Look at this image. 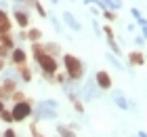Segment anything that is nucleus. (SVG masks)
<instances>
[{
    "mask_svg": "<svg viewBox=\"0 0 147 137\" xmlns=\"http://www.w3.org/2000/svg\"><path fill=\"white\" fill-rule=\"evenodd\" d=\"M63 63H65V76H67L69 80H80L84 76V63L80 61L78 57H74V55H65L63 57Z\"/></svg>",
    "mask_w": 147,
    "mask_h": 137,
    "instance_id": "1",
    "label": "nucleus"
},
{
    "mask_svg": "<svg viewBox=\"0 0 147 137\" xmlns=\"http://www.w3.org/2000/svg\"><path fill=\"white\" fill-rule=\"evenodd\" d=\"M11 114H13V120H15V122H21L25 118H30V116H32V104H30L28 99L17 101V104H13Z\"/></svg>",
    "mask_w": 147,
    "mask_h": 137,
    "instance_id": "2",
    "label": "nucleus"
},
{
    "mask_svg": "<svg viewBox=\"0 0 147 137\" xmlns=\"http://www.w3.org/2000/svg\"><path fill=\"white\" fill-rule=\"evenodd\" d=\"M34 59H36V63L42 67L44 74H57V59L51 57L49 53H38V55H34Z\"/></svg>",
    "mask_w": 147,
    "mask_h": 137,
    "instance_id": "3",
    "label": "nucleus"
},
{
    "mask_svg": "<svg viewBox=\"0 0 147 137\" xmlns=\"http://www.w3.org/2000/svg\"><path fill=\"white\" fill-rule=\"evenodd\" d=\"M99 95H101V89L95 85V78H88L82 85V99L84 101H92V99H97Z\"/></svg>",
    "mask_w": 147,
    "mask_h": 137,
    "instance_id": "4",
    "label": "nucleus"
},
{
    "mask_svg": "<svg viewBox=\"0 0 147 137\" xmlns=\"http://www.w3.org/2000/svg\"><path fill=\"white\" fill-rule=\"evenodd\" d=\"M95 85L101 89V91H107V89H111V76H109V72H105V70H101V72H97L95 74Z\"/></svg>",
    "mask_w": 147,
    "mask_h": 137,
    "instance_id": "5",
    "label": "nucleus"
},
{
    "mask_svg": "<svg viewBox=\"0 0 147 137\" xmlns=\"http://www.w3.org/2000/svg\"><path fill=\"white\" fill-rule=\"evenodd\" d=\"M36 116H38L36 120H55V118H57V110H53V108H49V106L40 104V106L36 108Z\"/></svg>",
    "mask_w": 147,
    "mask_h": 137,
    "instance_id": "6",
    "label": "nucleus"
},
{
    "mask_svg": "<svg viewBox=\"0 0 147 137\" xmlns=\"http://www.w3.org/2000/svg\"><path fill=\"white\" fill-rule=\"evenodd\" d=\"M11 61H13V65H23L25 61H28V53H25L21 46H13V51H11Z\"/></svg>",
    "mask_w": 147,
    "mask_h": 137,
    "instance_id": "7",
    "label": "nucleus"
},
{
    "mask_svg": "<svg viewBox=\"0 0 147 137\" xmlns=\"http://www.w3.org/2000/svg\"><path fill=\"white\" fill-rule=\"evenodd\" d=\"M13 17H15V23H17L19 27H28V25H30V13H28V11L15 9V11H13Z\"/></svg>",
    "mask_w": 147,
    "mask_h": 137,
    "instance_id": "8",
    "label": "nucleus"
},
{
    "mask_svg": "<svg viewBox=\"0 0 147 137\" xmlns=\"http://www.w3.org/2000/svg\"><path fill=\"white\" fill-rule=\"evenodd\" d=\"M0 89H2V99L9 97V95H13L17 91V78L15 80H13V78H4V82L0 85Z\"/></svg>",
    "mask_w": 147,
    "mask_h": 137,
    "instance_id": "9",
    "label": "nucleus"
},
{
    "mask_svg": "<svg viewBox=\"0 0 147 137\" xmlns=\"http://www.w3.org/2000/svg\"><path fill=\"white\" fill-rule=\"evenodd\" d=\"M128 61H130V65L141 67V65L145 63V55H143V51H132V53L128 55Z\"/></svg>",
    "mask_w": 147,
    "mask_h": 137,
    "instance_id": "10",
    "label": "nucleus"
},
{
    "mask_svg": "<svg viewBox=\"0 0 147 137\" xmlns=\"http://www.w3.org/2000/svg\"><path fill=\"white\" fill-rule=\"evenodd\" d=\"M63 21H65V23H67V25L71 27V30H74V32H80V30H82V25H80V23H78V19H76V17H74V15H71V13H69V11H65V13H63Z\"/></svg>",
    "mask_w": 147,
    "mask_h": 137,
    "instance_id": "11",
    "label": "nucleus"
},
{
    "mask_svg": "<svg viewBox=\"0 0 147 137\" xmlns=\"http://www.w3.org/2000/svg\"><path fill=\"white\" fill-rule=\"evenodd\" d=\"M113 104H116L118 108H122V110H128V108H130V106H128V101H126V97L122 95V91H120V89H118L116 93H113Z\"/></svg>",
    "mask_w": 147,
    "mask_h": 137,
    "instance_id": "12",
    "label": "nucleus"
},
{
    "mask_svg": "<svg viewBox=\"0 0 147 137\" xmlns=\"http://www.w3.org/2000/svg\"><path fill=\"white\" fill-rule=\"evenodd\" d=\"M11 30V19L6 17V13L0 9V34H6Z\"/></svg>",
    "mask_w": 147,
    "mask_h": 137,
    "instance_id": "13",
    "label": "nucleus"
},
{
    "mask_svg": "<svg viewBox=\"0 0 147 137\" xmlns=\"http://www.w3.org/2000/svg\"><path fill=\"white\" fill-rule=\"evenodd\" d=\"M42 46H44V53H49L51 57L59 55V51H61V46H59L57 42H46V44H42Z\"/></svg>",
    "mask_w": 147,
    "mask_h": 137,
    "instance_id": "14",
    "label": "nucleus"
},
{
    "mask_svg": "<svg viewBox=\"0 0 147 137\" xmlns=\"http://www.w3.org/2000/svg\"><path fill=\"white\" fill-rule=\"evenodd\" d=\"M25 38L32 40V42H38V40L42 38V30H38V27H32L30 32H25Z\"/></svg>",
    "mask_w": 147,
    "mask_h": 137,
    "instance_id": "15",
    "label": "nucleus"
},
{
    "mask_svg": "<svg viewBox=\"0 0 147 137\" xmlns=\"http://www.w3.org/2000/svg\"><path fill=\"white\" fill-rule=\"evenodd\" d=\"M17 70H19V74H21V80H23V82H30V80H32V72H30V67L25 65V63L19 65Z\"/></svg>",
    "mask_w": 147,
    "mask_h": 137,
    "instance_id": "16",
    "label": "nucleus"
},
{
    "mask_svg": "<svg viewBox=\"0 0 147 137\" xmlns=\"http://www.w3.org/2000/svg\"><path fill=\"white\" fill-rule=\"evenodd\" d=\"M57 133H59V137H76V133H74L71 129L63 127V125H59V127H57Z\"/></svg>",
    "mask_w": 147,
    "mask_h": 137,
    "instance_id": "17",
    "label": "nucleus"
},
{
    "mask_svg": "<svg viewBox=\"0 0 147 137\" xmlns=\"http://www.w3.org/2000/svg\"><path fill=\"white\" fill-rule=\"evenodd\" d=\"M0 118H2L4 122H15V120H13V114H11V110H2V112H0Z\"/></svg>",
    "mask_w": 147,
    "mask_h": 137,
    "instance_id": "18",
    "label": "nucleus"
},
{
    "mask_svg": "<svg viewBox=\"0 0 147 137\" xmlns=\"http://www.w3.org/2000/svg\"><path fill=\"white\" fill-rule=\"evenodd\" d=\"M107 61H109V63H111L113 67H116V70H124V65L120 63V61H118L116 57H113V55H107Z\"/></svg>",
    "mask_w": 147,
    "mask_h": 137,
    "instance_id": "19",
    "label": "nucleus"
},
{
    "mask_svg": "<svg viewBox=\"0 0 147 137\" xmlns=\"http://www.w3.org/2000/svg\"><path fill=\"white\" fill-rule=\"evenodd\" d=\"M46 17H49V21L53 23V27H55L57 32H61V23L57 21V17H55V15H46Z\"/></svg>",
    "mask_w": 147,
    "mask_h": 137,
    "instance_id": "20",
    "label": "nucleus"
},
{
    "mask_svg": "<svg viewBox=\"0 0 147 137\" xmlns=\"http://www.w3.org/2000/svg\"><path fill=\"white\" fill-rule=\"evenodd\" d=\"M103 15H105V19H107V21H116V11H107V9H105L103 11Z\"/></svg>",
    "mask_w": 147,
    "mask_h": 137,
    "instance_id": "21",
    "label": "nucleus"
},
{
    "mask_svg": "<svg viewBox=\"0 0 147 137\" xmlns=\"http://www.w3.org/2000/svg\"><path fill=\"white\" fill-rule=\"evenodd\" d=\"M34 9L38 11V15H40V17H46V11H44V6H42V4H40V2H38V0H36V2H34Z\"/></svg>",
    "mask_w": 147,
    "mask_h": 137,
    "instance_id": "22",
    "label": "nucleus"
},
{
    "mask_svg": "<svg viewBox=\"0 0 147 137\" xmlns=\"http://www.w3.org/2000/svg\"><path fill=\"white\" fill-rule=\"evenodd\" d=\"M11 97H13V101H15V104H17V101H23V99H25V95H23L21 91H15V93L11 95Z\"/></svg>",
    "mask_w": 147,
    "mask_h": 137,
    "instance_id": "23",
    "label": "nucleus"
},
{
    "mask_svg": "<svg viewBox=\"0 0 147 137\" xmlns=\"http://www.w3.org/2000/svg\"><path fill=\"white\" fill-rule=\"evenodd\" d=\"M32 53H34V55L44 53V46H42V44H38V42H34V44H32Z\"/></svg>",
    "mask_w": 147,
    "mask_h": 137,
    "instance_id": "24",
    "label": "nucleus"
},
{
    "mask_svg": "<svg viewBox=\"0 0 147 137\" xmlns=\"http://www.w3.org/2000/svg\"><path fill=\"white\" fill-rule=\"evenodd\" d=\"M42 104H44V106H49V108H53V110H57V108H59V104H57L55 99H44Z\"/></svg>",
    "mask_w": 147,
    "mask_h": 137,
    "instance_id": "25",
    "label": "nucleus"
},
{
    "mask_svg": "<svg viewBox=\"0 0 147 137\" xmlns=\"http://www.w3.org/2000/svg\"><path fill=\"white\" fill-rule=\"evenodd\" d=\"M109 46H111V51L116 53V55H120V53H122V51H120V44L116 42V40H109Z\"/></svg>",
    "mask_w": 147,
    "mask_h": 137,
    "instance_id": "26",
    "label": "nucleus"
},
{
    "mask_svg": "<svg viewBox=\"0 0 147 137\" xmlns=\"http://www.w3.org/2000/svg\"><path fill=\"white\" fill-rule=\"evenodd\" d=\"M103 32L107 34V40H113V30H111V25H105V27H103Z\"/></svg>",
    "mask_w": 147,
    "mask_h": 137,
    "instance_id": "27",
    "label": "nucleus"
},
{
    "mask_svg": "<svg viewBox=\"0 0 147 137\" xmlns=\"http://www.w3.org/2000/svg\"><path fill=\"white\" fill-rule=\"evenodd\" d=\"M2 74H4V78H17L13 70H2Z\"/></svg>",
    "mask_w": 147,
    "mask_h": 137,
    "instance_id": "28",
    "label": "nucleus"
},
{
    "mask_svg": "<svg viewBox=\"0 0 147 137\" xmlns=\"http://www.w3.org/2000/svg\"><path fill=\"white\" fill-rule=\"evenodd\" d=\"M4 137H17L15 129H6V131H4Z\"/></svg>",
    "mask_w": 147,
    "mask_h": 137,
    "instance_id": "29",
    "label": "nucleus"
},
{
    "mask_svg": "<svg viewBox=\"0 0 147 137\" xmlns=\"http://www.w3.org/2000/svg\"><path fill=\"white\" fill-rule=\"evenodd\" d=\"M135 42H137L139 46H143V44H145V36H143V34H141V36H137V38H135Z\"/></svg>",
    "mask_w": 147,
    "mask_h": 137,
    "instance_id": "30",
    "label": "nucleus"
},
{
    "mask_svg": "<svg viewBox=\"0 0 147 137\" xmlns=\"http://www.w3.org/2000/svg\"><path fill=\"white\" fill-rule=\"evenodd\" d=\"M130 13H132V17H135V19L143 17V15H141V11H139V9H130Z\"/></svg>",
    "mask_w": 147,
    "mask_h": 137,
    "instance_id": "31",
    "label": "nucleus"
},
{
    "mask_svg": "<svg viewBox=\"0 0 147 137\" xmlns=\"http://www.w3.org/2000/svg\"><path fill=\"white\" fill-rule=\"evenodd\" d=\"M55 80H57V82H65V80H67V76H65V74H57Z\"/></svg>",
    "mask_w": 147,
    "mask_h": 137,
    "instance_id": "32",
    "label": "nucleus"
},
{
    "mask_svg": "<svg viewBox=\"0 0 147 137\" xmlns=\"http://www.w3.org/2000/svg\"><path fill=\"white\" fill-rule=\"evenodd\" d=\"M92 27H95V34L99 36V34H101V27H99V23L95 21V19H92Z\"/></svg>",
    "mask_w": 147,
    "mask_h": 137,
    "instance_id": "33",
    "label": "nucleus"
},
{
    "mask_svg": "<svg viewBox=\"0 0 147 137\" xmlns=\"http://www.w3.org/2000/svg\"><path fill=\"white\" fill-rule=\"evenodd\" d=\"M126 30H128V32H132V34H135V30H137V27H135V23H128V25H126Z\"/></svg>",
    "mask_w": 147,
    "mask_h": 137,
    "instance_id": "34",
    "label": "nucleus"
},
{
    "mask_svg": "<svg viewBox=\"0 0 147 137\" xmlns=\"http://www.w3.org/2000/svg\"><path fill=\"white\" fill-rule=\"evenodd\" d=\"M17 40H25V32H19L17 34Z\"/></svg>",
    "mask_w": 147,
    "mask_h": 137,
    "instance_id": "35",
    "label": "nucleus"
},
{
    "mask_svg": "<svg viewBox=\"0 0 147 137\" xmlns=\"http://www.w3.org/2000/svg\"><path fill=\"white\" fill-rule=\"evenodd\" d=\"M2 70H4V59L0 57V72H2Z\"/></svg>",
    "mask_w": 147,
    "mask_h": 137,
    "instance_id": "36",
    "label": "nucleus"
},
{
    "mask_svg": "<svg viewBox=\"0 0 147 137\" xmlns=\"http://www.w3.org/2000/svg\"><path fill=\"white\" fill-rule=\"evenodd\" d=\"M2 110H4V104H2V99H0V112H2Z\"/></svg>",
    "mask_w": 147,
    "mask_h": 137,
    "instance_id": "37",
    "label": "nucleus"
},
{
    "mask_svg": "<svg viewBox=\"0 0 147 137\" xmlns=\"http://www.w3.org/2000/svg\"><path fill=\"white\" fill-rule=\"evenodd\" d=\"M57 2H59V0H51V4H57Z\"/></svg>",
    "mask_w": 147,
    "mask_h": 137,
    "instance_id": "38",
    "label": "nucleus"
},
{
    "mask_svg": "<svg viewBox=\"0 0 147 137\" xmlns=\"http://www.w3.org/2000/svg\"><path fill=\"white\" fill-rule=\"evenodd\" d=\"M0 99H2V89H0Z\"/></svg>",
    "mask_w": 147,
    "mask_h": 137,
    "instance_id": "39",
    "label": "nucleus"
},
{
    "mask_svg": "<svg viewBox=\"0 0 147 137\" xmlns=\"http://www.w3.org/2000/svg\"><path fill=\"white\" fill-rule=\"evenodd\" d=\"M38 137H44V135H38Z\"/></svg>",
    "mask_w": 147,
    "mask_h": 137,
    "instance_id": "40",
    "label": "nucleus"
},
{
    "mask_svg": "<svg viewBox=\"0 0 147 137\" xmlns=\"http://www.w3.org/2000/svg\"><path fill=\"white\" fill-rule=\"evenodd\" d=\"M0 36H2V34H0Z\"/></svg>",
    "mask_w": 147,
    "mask_h": 137,
    "instance_id": "41",
    "label": "nucleus"
}]
</instances>
